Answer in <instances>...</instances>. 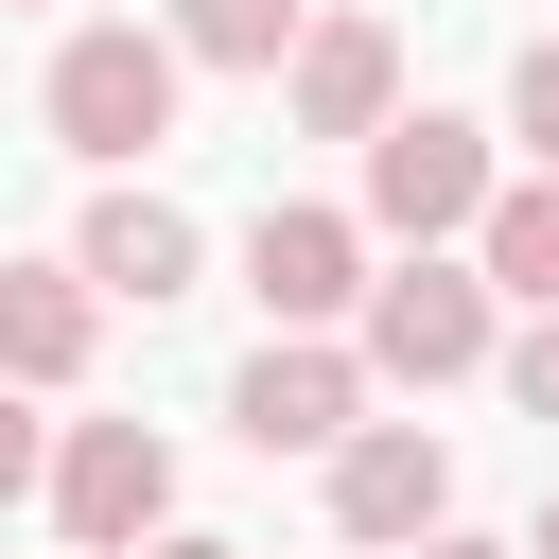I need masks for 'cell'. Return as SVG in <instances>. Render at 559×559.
<instances>
[{
    "label": "cell",
    "instance_id": "cell-1",
    "mask_svg": "<svg viewBox=\"0 0 559 559\" xmlns=\"http://www.w3.org/2000/svg\"><path fill=\"white\" fill-rule=\"evenodd\" d=\"M52 140L70 157H157L175 140V35H140V17H87L70 52H52Z\"/></svg>",
    "mask_w": 559,
    "mask_h": 559
},
{
    "label": "cell",
    "instance_id": "cell-2",
    "mask_svg": "<svg viewBox=\"0 0 559 559\" xmlns=\"http://www.w3.org/2000/svg\"><path fill=\"white\" fill-rule=\"evenodd\" d=\"M489 192H507V175H489V140H472L454 105H402V122L367 140V227H402L419 262H437L454 227H489Z\"/></svg>",
    "mask_w": 559,
    "mask_h": 559
},
{
    "label": "cell",
    "instance_id": "cell-3",
    "mask_svg": "<svg viewBox=\"0 0 559 559\" xmlns=\"http://www.w3.org/2000/svg\"><path fill=\"white\" fill-rule=\"evenodd\" d=\"M52 507H70L87 559L175 542V437H157V419H70V437H52Z\"/></svg>",
    "mask_w": 559,
    "mask_h": 559
},
{
    "label": "cell",
    "instance_id": "cell-4",
    "mask_svg": "<svg viewBox=\"0 0 559 559\" xmlns=\"http://www.w3.org/2000/svg\"><path fill=\"white\" fill-rule=\"evenodd\" d=\"M227 419H245V454H349V437H367V349L262 332V367L227 384Z\"/></svg>",
    "mask_w": 559,
    "mask_h": 559
},
{
    "label": "cell",
    "instance_id": "cell-5",
    "mask_svg": "<svg viewBox=\"0 0 559 559\" xmlns=\"http://www.w3.org/2000/svg\"><path fill=\"white\" fill-rule=\"evenodd\" d=\"M367 367H384V384H454V367H489V280H472V262H402V280H367Z\"/></svg>",
    "mask_w": 559,
    "mask_h": 559
},
{
    "label": "cell",
    "instance_id": "cell-6",
    "mask_svg": "<svg viewBox=\"0 0 559 559\" xmlns=\"http://www.w3.org/2000/svg\"><path fill=\"white\" fill-rule=\"evenodd\" d=\"M245 297H262L280 332L367 314V227H349V210H262V227H245Z\"/></svg>",
    "mask_w": 559,
    "mask_h": 559
},
{
    "label": "cell",
    "instance_id": "cell-7",
    "mask_svg": "<svg viewBox=\"0 0 559 559\" xmlns=\"http://www.w3.org/2000/svg\"><path fill=\"white\" fill-rule=\"evenodd\" d=\"M332 524H349V542H437V524H454V454H437L419 419H367V437L332 454Z\"/></svg>",
    "mask_w": 559,
    "mask_h": 559
},
{
    "label": "cell",
    "instance_id": "cell-8",
    "mask_svg": "<svg viewBox=\"0 0 559 559\" xmlns=\"http://www.w3.org/2000/svg\"><path fill=\"white\" fill-rule=\"evenodd\" d=\"M280 87H297L314 140H384V122H402V35H384V17H314Z\"/></svg>",
    "mask_w": 559,
    "mask_h": 559
},
{
    "label": "cell",
    "instance_id": "cell-9",
    "mask_svg": "<svg viewBox=\"0 0 559 559\" xmlns=\"http://www.w3.org/2000/svg\"><path fill=\"white\" fill-rule=\"evenodd\" d=\"M70 280H87V297H140V314H157V297H192V210L122 175V192L87 210V245H70Z\"/></svg>",
    "mask_w": 559,
    "mask_h": 559
},
{
    "label": "cell",
    "instance_id": "cell-10",
    "mask_svg": "<svg viewBox=\"0 0 559 559\" xmlns=\"http://www.w3.org/2000/svg\"><path fill=\"white\" fill-rule=\"evenodd\" d=\"M87 332H105V297L70 262H0V384H70Z\"/></svg>",
    "mask_w": 559,
    "mask_h": 559
},
{
    "label": "cell",
    "instance_id": "cell-11",
    "mask_svg": "<svg viewBox=\"0 0 559 559\" xmlns=\"http://www.w3.org/2000/svg\"><path fill=\"white\" fill-rule=\"evenodd\" d=\"M489 262V297H524V314H559V175H524V192H489V227H472Z\"/></svg>",
    "mask_w": 559,
    "mask_h": 559
},
{
    "label": "cell",
    "instance_id": "cell-12",
    "mask_svg": "<svg viewBox=\"0 0 559 559\" xmlns=\"http://www.w3.org/2000/svg\"><path fill=\"white\" fill-rule=\"evenodd\" d=\"M297 0H175V70H297Z\"/></svg>",
    "mask_w": 559,
    "mask_h": 559
},
{
    "label": "cell",
    "instance_id": "cell-13",
    "mask_svg": "<svg viewBox=\"0 0 559 559\" xmlns=\"http://www.w3.org/2000/svg\"><path fill=\"white\" fill-rule=\"evenodd\" d=\"M507 122L542 140V175H559V35H524V70H507Z\"/></svg>",
    "mask_w": 559,
    "mask_h": 559
},
{
    "label": "cell",
    "instance_id": "cell-14",
    "mask_svg": "<svg viewBox=\"0 0 559 559\" xmlns=\"http://www.w3.org/2000/svg\"><path fill=\"white\" fill-rule=\"evenodd\" d=\"M507 402H524V419H559V314H542V332L507 349Z\"/></svg>",
    "mask_w": 559,
    "mask_h": 559
},
{
    "label": "cell",
    "instance_id": "cell-15",
    "mask_svg": "<svg viewBox=\"0 0 559 559\" xmlns=\"http://www.w3.org/2000/svg\"><path fill=\"white\" fill-rule=\"evenodd\" d=\"M35 472H52V437H35V402H17V384H0V507H17V489H35Z\"/></svg>",
    "mask_w": 559,
    "mask_h": 559
},
{
    "label": "cell",
    "instance_id": "cell-16",
    "mask_svg": "<svg viewBox=\"0 0 559 559\" xmlns=\"http://www.w3.org/2000/svg\"><path fill=\"white\" fill-rule=\"evenodd\" d=\"M140 559H245V542H192V524H175V542H140Z\"/></svg>",
    "mask_w": 559,
    "mask_h": 559
},
{
    "label": "cell",
    "instance_id": "cell-17",
    "mask_svg": "<svg viewBox=\"0 0 559 559\" xmlns=\"http://www.w3.org/2000/svg\"><path fill=\"white\" fill-rule=\"evenodd\" d=\"M419 559H524V542H454V524H437V542H419Z\"/></svg>",
    "mask_w": 559,
    "mask_h": 559
},
{
    "label": "cell",
    "instance_id": "cell-18",
    "mask_svg": "<svg viewBox=\"0 0 559 559\" xmlns=\"http://www.w3.org/2000/svg\"><path fill=\"white\" fill-rule=\"evenodd\" d=\"M524 559H559V489H542V524H524Z\"/></svg>",
    "mask_w": 559,
    "mask_h": 559
}]
</instances>
